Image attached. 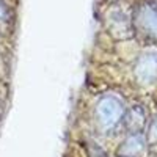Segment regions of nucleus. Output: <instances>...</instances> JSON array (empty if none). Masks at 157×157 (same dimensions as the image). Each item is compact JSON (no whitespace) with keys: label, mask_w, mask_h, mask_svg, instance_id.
<instances>
[{"label":"nucleus","mask_w":157,"mask_h":157,"mask_svg":"<svg viewBox=\"0 0 157 157\" xmlns=\"http://www.w3.org/2000/svg\"><path fill=\"white\" fill-rule=\"evenodd\" d=\"M8 25H10V11L6 5L0 0V33L5 32Z\"/></svg>","instance_id":"2"},{"label":"nucleus","mask_w":157,"mask_h":157,"mask_svg":"<svg viewBox=\"0 0 157 157\" xmlns=\"http://www.w3.org/2000/svg\"><path fill=\"white\" fill-rule=\"evenodd\" d=\"M121 115H123L121 104L113 98H104L98 104V118L104 127L115 126L116 121L121 118Z\"/></svg>","instance_id":"1"}]
</instances>
